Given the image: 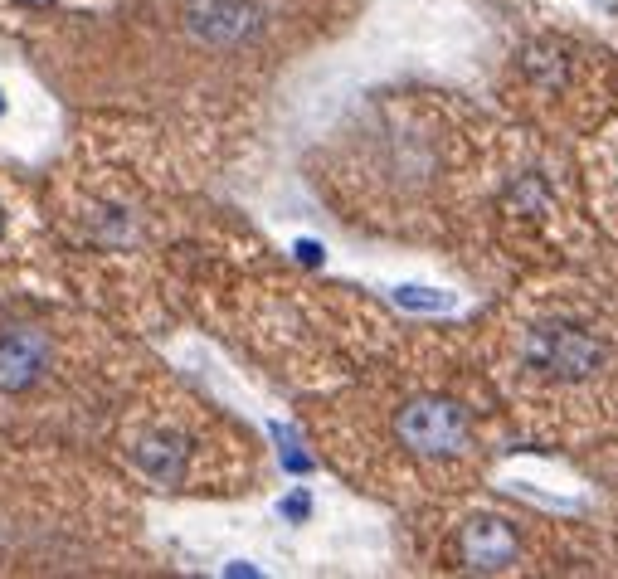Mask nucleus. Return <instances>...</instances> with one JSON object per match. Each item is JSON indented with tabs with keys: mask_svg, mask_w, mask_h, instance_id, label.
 I'll use <instances>...</instances> for the list:
<instances>
[{
	"mask_svg": "<svg viewBox=\"0 0 618 579\" xmlns=\"http://www.w3.org/2000/svg\"><path fill=\"white\" fill-rule=\"evenodd\" d=\"M395 434H400V443L409 453L443 458V453H458L468 443V414L453 399H414V404L400 409Z\"/></svg>",
	"mask_w": 618,
	"mask_h": 579,
	"instance_id": "obj_1",
	"label": "nucleus"
},
{
	"mask_svg": "<svg viewBox=\"0 0 618 579\" xmlns=\"http://www.w3.org/2000/svg\"><path fill=\"white\" fill-rule=\"evenodd\" d=\"M526 361L536 370L560 375V380H584L589 370L604 365V346L580 336V331H570V326H541V331L526 336Z\"/></svg>",
	"mask_w": 618,
	"mask_h": 579,
	"instance_id": "obj_2",
	"label": "nucleus"
},
{
	"mask_svg": "<svg viewBox=\"0 0 618 579\" xmlns=\"http://www.w3.org/2000/svg\"><path fill=\"white\" fill-rule=\"evenodd\" d=\"M49 370V341L39 331H10L0 336V395L30 390Z\"/></svg>",
	"mask_w": 618,
	"mask_h": 579,
	"instance_id": "obj_3",
	"label": "nucleus"
},
{
	"mask_svg": "<svg viewBox=\"0 0 618 579\" xmlns=\"http://www.w3.org/2000/svg\"><path fill=\"white\" fill-rule=\"evenodd\" d=\"M463 560L473 570H507L516 560V536L507 521L497 516H477L473 526H463Z\"/></svg>",
	"mask_w": 618,
	"mask_h": 579,
	"instance_id": "obj_4",
	"label": "nucleus"
},
{
	"mask_svg": "<svg viewBox=\"0 0 618 579\" xmlns=\"http://www.w3.org/2000/svg\"><path fill=\"white\" fill-rule=\"evenodd\" d=\"M190 30L215 44H234L254 30V10L244 0H190Z\"/></svg>",
	"mask_w": 618,
	"mask_h": 579,
	"instance_id": "obj_5",
	"label": "nucleus"
},
{
	"mask_svg": "<svg viewBox=\"0 0 618 579\" xmlns=\"http://www.w3.org/2000/svg\"><path fill=\"white\" fill-rule=\"evenodd\" d=\"M137 463H142V472H146V477H156V482H181V472H185V443L176 434L146 438L142 448H137Z\"/></svg>",
	"mask_w": 618,
	"mask_h": 579,
	"instance_id": "obj_6",
	"label": "nucleus"
},
{
	"mask_svg": "<svg viewBox=\"0 0 618 579\" xmlns=\"http://www.w3.org/2000/svg\"><path fill=\"white\" fill-rule=\"evenodd\" d=\"M395 302L400 307H414V312H443L448 297L443 292H429V288H395Z\"/></svg>",
	"mask_w": 618,
	"mask_h": 579,
	"instance_id": "obj_7",
	"label": "nucleus"
},
{
	"mask_svg": "<svg viewBox=\"0 0 618 579\" xmlns=\"http://www.w3.org/2000/svg\"><path fill=\"white\" fill-rule=\"evenodd\" d=\"M307 511H312L307 492H292L288 502H283V516H288V521H307Z\"/></svg>",
	"mask_w": 618,
	"mask_h": 579,
	"instance_id": "obj_8",
	"label": "nucleus"
},
{
	"mask_svg": "<svg viewBox=\"0 0 618 579\" xmlns=\"http://www.w3.org/2000/svg\"><path fill=\"white\" fill-rule=\"evenodd\" d=\"M297 258H302V263H322V244L302 239V244H297Z\"/></svg>",
	"mask_w": 618,
	"mask_h": 579,
	"instance_id": "obj_9",
	"label": "nucleus"
},
{
	"mask_svg": "<svg viewBox=\"0 0 618 579\" xmlns=\"http://www.w3.org/2000/svg\"><path fill=\"white\" fill-rule=\"evenodd\" d=\"M599 10H609V15H618V0H594Z\"/></svg>",
	"mask_w": 618,
	"mask_h": 579,
	"instance_id": "obj_10",
	"label": "nucleus"
},
{
	"mask_svg": "<svg viewBox=\"0 0 618 579\" xmlns=\"http://www.w3.org/2000/svg\"><path fill=\"white\" fill-rule=\"evenodd\" d=\"M0 229H5V219H0Z\"/></svg>",
	"mask_w": 618,
	"mask_h": 579,
	"instance_id": "obj_11",
	"label": "nucleus"
}]
</instances>
